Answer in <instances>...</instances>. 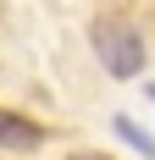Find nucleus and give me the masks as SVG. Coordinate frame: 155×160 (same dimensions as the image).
<instances>
[{"mask_svg":"<svg viewBox=\"0 0 155 160\" xmlns=\"http://www.w3.org/2000/svg\"><path fill=\"white\" fill-rule=\"evenodd\" d=\"M89 39H94V55L105 61L111 78H133L144 66V39L133 33V22H122V17H100L89 28Z\"/></svg>","mask_w":155,"mask_h":160,"instance_id":"obj_1","label":"nucleus"},{"mask_svg":"<svg viewBox=\"0 0 155 160\" xmlns=\"http://www.w3.org/2000/svg\"><path fill=\"white\" fill-rule=\"evenodd\" d=\"M39 144H45V127L39 122H28V116H17V111H0V149L33 155Z\"/></svg>","mask_w":155,"mask_h":160,"instance_id":"obj_2","label":"nucleus"},{"mask_svg":"<svg viewBox=\"0 0 155 160\" xmlns=\"http://www.w3.org/2000/svg\"><path fill=\"white\" fill-rule=\"evenodd\" d=\"M111 127H116V138H122V144H133V149H139L144 160H155V138H150L144 127H133V116H116Z\"/></svg>","mask_w":155,"mask_h":160,"instance_id":"obj_3","label":"nucleus"},{"mask_svg":"<svg viewBox=\"0 0 155 160\" xmlns=\"http://www.w3.org/2000/svg\"><path fill=\"white\" fill-rule=\"evenodd\" d=\"M150 99H155V83H150Z\"/></svg>","mask_w":155,"mask_h":160,"instance_id":"obj_4","label":"nucleus"}]
</instances>
